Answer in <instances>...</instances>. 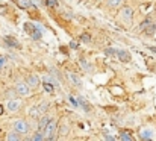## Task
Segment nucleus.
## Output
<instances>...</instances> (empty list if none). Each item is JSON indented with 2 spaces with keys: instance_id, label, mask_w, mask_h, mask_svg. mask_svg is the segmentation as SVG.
Wrapping results in <instances>:
<instances>
[{
  "instance_id": "20",
  "label": "nucleus",
  "mask_w": 156,
  "mask_h": 141,
  "mask_svg": "<svg viewBox=\"0 0 156 141\" xmlns=\"http://www.w3.org/2000/svg\"><path fill=\"white\" fill-rule=\"evenodd\" d=\"M120 138H121V141H135L133 138H132V135H130L129 132H121Z\"/></svg>"
},
{
  "instance_id": "28",
  "label": "nucleus",
  "mask_w": 156,
  "mask_h": 141,
  "mask_svg": "<svg viewBox=\"0 0 156 141\" xmlns=\"http://www.w3.org/2000/svg\"><path fill=\"white\" fill-rule=\"evenodd\" d=\"M70 47H71V49H77V41H71V43H70Z\"/></svg>"
},
{
  "instance_id": "27",
  "label": "nucleus",
  "mask_w": 156,
  "mask_h": 141,
  "mask_svg": "<svg viewBox=\"0 0 156 141\" xmlns=\"http://www.w3.org/2000/svg\"><path fill=\"white\" fill-rule=\"evenodd\" d=\"M5 61H6V59H5L3 56H0V70H2V68L5 67Z\"/></svg>"
},
{
  "instance_id": "10",
  "label": "nucleus",
  "mask_w": 156,
  "mask_h": 141,
  "mask_svg": "<svg viewBox=\"0 0 156 141\" xmlns=\"http://www.w3.org/2000/svg\"><path fill=\"white\" fill-rule=\"evenodd\" d=\"M18 108H20V100H17V99H9V102H8V109L12 111V112H15V111H18Z\"/></svg>"
},
{
  "instance_id": "14",
  "label": "nucleus",
  "mask_w": 156,
  "mask_h": 141,
  "mask_svg": "<svg viewBox=\"0 0 156 141\" xmlns=\"http://www.w3.org/2000/svg\"><path fill=\"white\" fill-rule=\"evenodd\" d=\"M144 32H146V35H153L156 32V24L155 23H150V24L144 29Z\"/></svg>"
},
{
  "instance_id": "13",
  "label": "nucleus",
  "mask_w": 156,
  "mask_h": 141,
  "mask_svg": "<svg viewBox=\"0 0 156 141\" xmlns=\"http://www.w3.org/2000/svg\"><path fill=\"white\" fill-rule=\"evenodd\" d=\"M141 138L144 141H150L152 140V131H149V129H143L141 131Z\"/></svg>"
},
{
  "instance_id": "18",
  "label": "nucleus",
  "mask_w": 156,
  "mask_h": 141,
  "mask_svg": "<svg viewBox=\"0 0 156 141\" xmlns=\"http://www.w3.org/2000/svg\"><path fill=\"white\" fill-rule=\"evenodd\" d=\"M79 41L80 43H85V44H90L91 43V35L90 34H82L80 38H79Z\"/></svg>"
},
{
  "instance_id": "22",
  "label": "nucleus",
  "mask_w": 156,
  "mask_h": 141,
  "mask_svg": "<svg viewBox=\"0 0 156 141\" xmlns=\"http://www.w3.org/2000/svg\"><path fill=\"white\" fill-rule=\"evenodd\" d=\"M68 99H70V103H71L74 108H79V106H80V105H79V100H77V97H74V96H70Z\"/></svg>"
},
{
  "instance_id": "15",
  "label": "nucleus",
  "mask_w": 156,
  "mask_h": 141,
  "mask_svg": "<svg viewBox=\"0 0 156 141\" xmlns=\"http://www.w3.org/2000/svg\"><path fill=\"white\" fill-rule=\"evenodd\" d=\"M17 2H18V5H20L21 8H24V9H29V8L34 6V3H32L30 0H17Z\"/></svg>"
},
{
  "instance_id": "2",
  "label": "nucleus",
  "mask_w": 156,
  "mask_h": 141,
  "mask_svg": "<svg viewBox=\"0 0 156 141\" xmlns=\"http://www.w3.org/2000/svg\"><path fill=\"white\" fill-rule=\"evenodd\" d=\"M56 128H58V123H56V120H50L49 123H47V126H46V129H44V140H47V138H53V137H56Z\"/></svg>"
},
{
  "instance_id": "8",
  "label": "nucleus",
  "mask_w": 156,
  "mask_h": 141,
  "mask_svg": "<svg viewBox=\"0 0 156 141\" xmlns=\"http://www.w3.org/2000/svg\"><path fill=\"white\" fill-rule=\"evenodd\" d=\"M117 56L121 62H130V53L127 50H117Z\"/></svg>"
},
{
  "instance_id": "3",
  "label": "nucleus",
  "mask_w": 156,
  "mask_h": 141,
  "mask_svg": "<svg viewBox=\"0 0 156 141\" xmlns=\"http://www.w3.org/2000/svg\"><path fill=\"white\" fill-rule=\"evenodd\" d=\"M14 131L17 134H27L29 132V125L26 120H15L14 121Z\"/></svg>"
},
{
  "instance_id": "17",
  "label": "nucleus",
  "mask_w": 156,
  "mask_h": 141,
  "mask_svg": "<svg viewBox=\"0 0 156 141\" xmlns=\"http://www.w3.org/2000/svg\"><path fill=\"white\" fill-rule=\"evenodd\" d=\"M30 141H44V134H43L41 131L35 132V134H34V137L30 138Z\"/></svg>"
},
{
  "instance_id": "23",
  "label": "nucleus",
  "mask_w": 156,
  "mask_h": 141,
  "mask_svg": "<svg viewBox=\"0 0 156 141\" xmlns=\"http://www.w3.org/2000/svg\"><path fill=\"white\" fill-rule=\"evenodd\" d=\"M105 53H106V55H111V56H115V55H117V49L108 47V49H105Z\"/></svg>"
},
{
  "instance_id": "9",
  "label": "nucleus",
  "mask_w": 156,
  "mask_h": 141,
  "mask_svg": "<svg viewBox=\"0 0 156 141\" xmlns=\"http://www.w3.org/2000/svg\"><path fill=\"white\" fill-rule=\"evenodd\" d=\"M43 87H44V90H46L47 93H53V91H55V85H53V82H52V78L46 76V78H44Z\"/></svg>"
},
{
  "instance_id": "4",
  "label": "nucleus",
  "mask_w": 156,
  "mask_h": 141,
  "mask_svg": "<svg viewBox=\"0 0 156 141\" xmlns=\"http://www.w3.org/2000/svg\"><path fill=\"white\" fill-rule=\"evenodd\" d=\"M15 93L18 94V96H29V94H30V87H29L26 82L17 84V85H15Z\"/></svg>"
},
{
  "instance_id": "7",
  "label": "nucleus",
  "mask_w": 156,
  "mask_h": 141,
  "mask_svg": "<svg viewBox=\"0 0 156 141\" xmlns=\"http://www.w3.org/2000/svg\"><path fill=\"white\" fill-rule=\"evenodd\" d=\"M40 82H41V81H40V78H38L37 74H30V76L26 79V84H27L30 88H37V87L40 85Z\"/></svg>"
},
{
  "instance_id": "12",
  "label": "nucleus",
  "mask_w": 156,
  "mask_h": 141,
  "mask_svg": "<svg viewBox=\"0 0 156 141\" xmlns=\"http://www.w3.org/2000/svg\"><path fill=\"white\" fill-rule=\"evenodd\" d=\"M50 120H52V118H50L49 115L41 117V120H40V131H41V132H44V129H46V126H47V123H49Z\"/></svg>"
},
{
  "instance_id": "1",
  "label": "nucleus",
  "mask_w": 156,
  "mask_h": 141,
  "mask_svg": "<svg viewBox=\"0 0 156 141\" xmlns=\"http://www.w3.org/2000/svg\"><path fill=\"white\" fill-rule=\"evenodd\" d=\"M23 31L32 38V40H40L43 37V31L38 27V24L35 23H30V21H26L23 24Z\"/></svg>"
},
{
  "instance_id": "25",
  "label": "nucleus",
  "mask_w": 156,
  "mask_h": 141,
  "mask_svg": "<svg viewBox=\"0 0 156 141\" xmlns=\"http://www.w3.org/2000/svg\"><path fill=\"white\" fill-rule=\"evenodd\" d=\"M80 62H82V67H83V70H88V71L91 70V65H90V64H85L87 61H80Z\"/></svg>"
},
{
  "instance_id": "16",
  "label": "nucleus",
  "mask_w": 156,
  "mask_h": 141,
  "mask_svg": "<svg viewBox=\"0 0 156 141\" xmlns=\"http://www.w3.org/2000/svg\"><path fill=\"white\" fill-rule=\"evenodd\" d=\"M6 141H20V137L17 135V132H9L6 134Z\"/></svg>"
},
{
  "instance_id": "6",
  "label": "nucleus",
  "mask_w": 156,
  "mask_h": 141,
  "mask_svg": "<svg viewBox=\"0 0 156 141\" xmlns=\"http://www.w3.org/2000/svg\"><path fill=\"white\" fill-rule=\"evenodd\" d=\"M3 41H5V44H6V46L11 47V49H20V43H18L14 37H9V35H8V37H5V38H3Z\"/></svg>"
},
{
  "instance_id": "11",
  "label": "nucleus",
  "mask_w": 156,
  "mask_h": 141,
  "mask_svg": "<svg viewBox=\"0 0 156 141\" xmlns=\"http://www.w3.org/2000/svg\"><path fill=\"white\" fill-rule=\"evenodd\" d=\"M67 76H68V79H70L76 87H82V81L79 79V76H77V74H74V73H68Z\"/></svg>"
},
{
  "instance_id": "30",
  "label": "nucleus",
  "mask_w": 156,
  "mask_h": 141,
  "mask_svg": "<svg viewBox=\"0 0 156 141\" xmlns=\"http://www.w3.org/2000/svg\"><path fill=\"white\" fill-rule=\"evenodd\" d=\"M149 50H152L153 53H156V47H149Z\"/></svg>"
},
{
  "instance_id": "19",
  "label": "nucleus",
  "mask_w": 156,
  "mask_h": 141,
  "mask_svg": "<svg viewBox=\"0 0 156 141\" xmlns=\"http://www.w3.org/2000/svg\"><path fill=\"white\" fill-rule=\"evenodd\" d=\"M106 2H108V6L109 8H118L123 3V0H106Z\"/></svg>"
},
{
  "instance_id": "24",
  "label": "nucleus",
  "mask_w": 156,
  "mask_h": 141,
  "mask_svg": "<svg viewBox=\"0 0 156 141\" xmlns=\"http://www.w3.org/2000/svg\"><path fill=\"white\" fill-rule=\"evenodd\" d=\"M46 2V5L47 6H50V8H56L59 3H58V0H44Z\"/></svg>"
},
{
  "instance_id": "21",
  "label": "nucleus",
  "mask_w": 156,
  "mask_h": 141,
  "mask_svg": "<svg viewBox=\"0 0 156 141\" xmlns=\"http://www.w3.org/2000/svg\"><path fill=\"white\" fill-rule=\"evenodd\" d=\"M77 100H79V105H80L85 111H90V106H88V103L85 102V99H83V97H77Z\"/></svg>"
},
{
  "instance_id": "5",
  "label": "nucleus",
  "mask_w": 156,
  "mask_h": 141,
  "mask_svg": "<svg viewBox=\"0 0 156 141\" xmlns=\"http://www.w3.org/2000/svg\"><path fill=\"white\" fill-rule=\"evenodd\" d=\"M120 14H121V17H123V20H124L126 23H130L132 18H133V11H132V8H129V6H124Z\"/></svg>"
},
{
  "instance_id": "26",
  "label": "nucleus",
  "mask_w": 156,
  "mask_h": 141,
  "mask_svg": "<svg viewBox=\"0 0 156 141\" xmlns=\"http://www.w3.org/2000/svg\"><path fill=\"white\" fill-rule=\"evenodd\" d=\"M105 138H106V141H115V138L112 135H109V134H105Z\"/></svg>"
},
{
  "instance_id": "29",
  "label": "nucleus",
  "mask_w": 156,
  "mask_h": 141,
  "mask_svg": "<svg viewBox=\"0 0 156 141\" xmlns=\"http://www.w3.org/2000/svg\"><path fill=\"white\" fill-rule=\"evenodd\" d=\"M3 112H5V106H3V105H2V103H0V115H2V114H3Z\"/></svg>"
}]
</instances>
